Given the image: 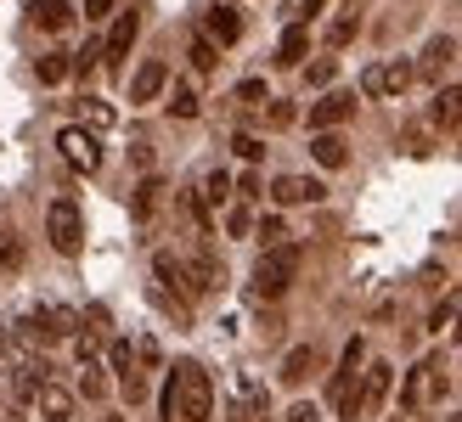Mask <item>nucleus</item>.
Instances as JSON below:
<instances>
[{
    "label": "nucleus",
    "instance_id": "obj_35",
    "mask_svg": "<svg viewBox=\"0 0 462 422\" xmlns=\"http://www.w3.org/2000/svg\"><path fill=\"white\" fill-rule=\"evenodd\" d=\"M282 237H288V225L276 220V215H271V220H260V243H265V248H282Z\"/></svg>",
    "mask_w": 462,
    "mask_h": 422
},
{
    "label": "nucleus",
    "instance_id": "obj_16",
    "mask_svg": "<svg viewBox=\"0 0 462 422\" xmlns=\"http://www.w3.org/2000/svg\"><path fill=\"white\" fill-rule=\"evenodd\" d=\"M29 17H34V29L62 34V29H68V17H74V6H68V0H29Z\"/></svg>",
    "mask_w": 462,
    "mask_h": 422
},
{
    "label": "nucleus",
    "instance_id": "obj_31",
    "mask_svg": "<svg viewBox=\"0 0 462 422\" xmlns=\"http://www.w3.org/2000/svg\"><path fill=\"white\" fill-rule=\"evenodd\" d=\"M107 361H113V372H119V378H125V372H135V349H130V344L119 338V344L107 349Z\"/></svg>",
    "mask_w": 462,
    "mask_h": 422
},
{
    "label": "nucleus",
    "instance_id": "obj_8",
    "mask_svg": "<svg viewBox=\"0 0 462 422\" xmlns=\"http://www.w3.org/2000/svg\"><path fill=\"white\" fill-rule=\"evenodd\" d=\"M434 394H446V366L440 361H418V366H411V378H406L401 400L406 406H423V400H434Z\"/></svg>",
    "mask_w": 462,
    "mask_h": 422
},
{
    "label": "nucleus",
    "instance_id": "obj_33",
    "mask_svg": "<svg viewBox=\"0 0 462 422\" xmlns=\"http://www.w3.org/2000/svg\"><path fill=\"white\" fill-rule=\"evenodd\" d=\"M119 389H125V400H130V406H135V400H147V378H142V372H125Z\"/></svg>",
    "mask_w": 462,
    "mask_h": 422
},
{
    "label": "nucleus",
    "instance_id": "obj_27",
    "mask_svg": "<svg viewBox=\"0 0 462 422\" xmlns=\"http://www.w3.org/2000/svg\"><path fill=\"white\" fill-rule=\"evenodd\" d=\"M0 271H6V276L23 271V243L12 237V231H0Z\"/></svg>",
    "mask_w": 462,
    "mask_h": 422
},
{
    "label": "nucleus",
    "instance_id": "obj_32",
    "mask_svg": "<svg viewBox=\"0 0 462 422\" xmlns=\"http://www.w3.org/2000/svg\"><path fill=\"white\" fill-rule=\"evenodd\" d=\"M152 203H158V180H142V186H135V215H152Z\"/></svg>",
    "mask_w": 462,
    "mask_h": 422
},
{
    "label": "nucleus",
    "instance_id": "obj_2",
    "mask_svg": "<svg viewBox=\"0 0 462 422\" xmlns=\"http://www.w3.org/2000/svg\"><path fill=\"white\" fill-rule=\"evenodd\" d=\"M361 372H366V344L361 338H350L344 344V361H338V372H333V411H338V422H356V394H361Z\"/></svg>",
    "mask_w": 462,
    "mask_h": 422
},
{
    "label": "nucleus",
    "instance_id": "obj_42",
    "mask_svg": "<svg viewBox=\"0 0 462 422\" xmlns=\"http://www.w3.org/2000/svg\"><path fill=\"white\" fill-rule=\"evenodd\" d=\"M113 12V0H85V17H107Z\"/></svg>",
    "mask_w": 462,
    "mask_h": 422
},
{
    "label": "nucleus",
    "instance_id": "obj_4",
    "mask_svg": "<svg viewBox=\"0 0 462 422\" xmlns=\"http://www.w3.org/2000/svg\"><path fill=\"white\" fill-rule=\"evenodd\" d=\"M45 237H51L57 253H79V243H85V220H79V208L68 203V197L45 208Z\"/></svg>",
    "mask_w": 462,
    "mask_h": 422
},
{
    "label": "nucleus",
    "instance_id": "obj_18",
    "mask_svg": "<svg viewBox=\"0 0 462 422\" xmlns=\"http://www.w3.org/2000/svg\"><path fill=\"white\" fill-rule=\"evenodd\" d=\"M220 281H226V271H220V260H209V253H198V260L187 265V288L192 293H215Z\"/></svg>",
    "mask_w": 462,
    "mask_h": 422
},
{
    "label": "nucleus",
    "instance_id": "obj_15",
    "mask_svg": "<svg viewBox=\"0 0 462 422\" xmlns=\"http://www.w3.org/2000/svg\"><path fill=\"white\" fill-rule=\"evenodd\" d=\"M310 152H316L321 170H344V163H350V141H344L338 130H321V135L310 141Z\"/></svg>",
    "mask_w": 462,
    "mask_h": 422
},
{
    "label": "nucleus",
    "instance_id": "obj_38",
    "mask_svg": "<svg viewBox=\"0 0 462 422\" xmlns=\"http://www.w3.org/2000/svg\"><path fill=\"white\" fill-rule=\"evenodd\" d=\"M248 208H231V215H226V231H231V237H248Z\"/></svg>",
    "mask_w": 462,
    "mask_h": 422
},
{
    "label": "nucleus",
    "instance_id": "obj_25",
    "mask_svg": "<svg viewBox=\"0 0 462 422\" xmlns=\"http://www.w3.org/2000/svg\"><path fill=\"white\" fill-rule=\"evenodd\" d=\"M79 394H85V400H102V394H107L102 361H85V366H79Z\"/></svg>",
    "mask_w": 462,
    "mask_h": 422
},
{
    "label": "nucleus",
    "instance_id": "obj_11",
    "mask_svg": "<svg viewBox=\"0 0 462 422\" xmlns=\"http://www.w3.org/2000/svg\"><path fill=\"white\" fill-rule=\"evenodd\" d=\"M451 57H457V40H451V34H434V40L423 45V57L411 62V68H418V79H440L446 68H451Z\"/></svg>",
    "mask_w": 462,
    "mask_h": 422
},
{
    "label": "nucleus",
    "instance_id": "obj_37",
    "mask_svg": "<svg viewBox=\"0 0 462 422\" xmlns=\"http://www.w3.org/2000/svg\"><path fill=\"white\" fill-rule=\"evenodd\" d=\"M333 74H338L333 57H316V62H310V85H333Z\"/></svg>",
    "mask_w": 462,
    "mask_h": 422
},
{
    "label": "nucleus",
    "instance_id": "obj_28",
    "mask_svg": "<svg viewBox=\"0 0 462 422\" xmlns=\"http://www.w3.org/2000/svg\"><path fill=\"white\" fill-rule=\"evenodd\" d=\"M170 113H175V119H198V90H192V85H175Z\"/></svg>",
    "mask_w": 462,
    "mask_h": 422
},
{
    "label": "nucleus",
    "instance_id": "obj_46",
    "mask_svg": "<svg viewBox=\"0 0 462 422\" xmlns=\"http://www.w3.org/2000/svg\"><path fill=\"white\" fill-rule=\"evenodd\" d=\"M102 422H125V417H102Z\"/></svg>",
    "mask_w": 462,
    "mask_h": 422
},
{
    "label": "nucleus",
    "instance_id": "obj_41",
    "mask_svg": "<svg viewBox=\"0 0 462 422\" xmlns=\"http://www.w3.org/2000/svg\"><path fill=\"white\" fill-rule=\"evenodd\" d=\"M237 192H243V197H260V192H265V186H260V175H254V170H248V175L237 180Z\"/></svg>",
    "mask_w": 462,
    "mask_h": 422
},
{
    "label": "nucleus",
    "instance_id": "obj_24",
    "mask_svg": "<svg viewBox=\"0 0 462 422\" xmlns=\"http://www.w3.org/2000/svg\"><path fill=\"white\" fill-rule=\"evenodd\" d=\"M356 29H361V12H356V6H344V12L333 17V29H328V45H333V51H338V45H350Z\"/></svg>",
    "mask_w": 462,
    "mask_h": 422
},
{
    "label": "nucleus",
    "instance_id": "obj_30",
    "mask_svg": "<svg viewBox=\"0 0 462 422\" xmlns=\"http://www.w3.org/2000/svg\"><path fill=\"white\" fill-rule=\"evenodd\" d=\"M231 147H237V158H248V163H260V158H265V141H260V135H248V130H243V135H231Z\"/></svg>",
    "mask_w": 462,
    "mask_h": 422
},
{
    "label": "nucleus",
    "instance_id": "obj_10",
    "mask_svg": "<svg viewBox=\"0 0 462 422\" xmlns=\"http://www.w3.org/2000/svg\"><path fill=\"white\" fill-rule=\"evenodd\" d=\"M135 34H142V17H135V12H119V23H113V34L102 40V57H107L113 68H119V62L130 57V45H135Z\"/></svg>",
    "mask_w": 462,
    "mask_h": 422
},
{
    "label": "nucleus",
    "instance_id": "obj_45",
    "mask_svg": "<svg viewBox=\"0 0 462 422\" xmlns=\"http://www.w3.org/2000/svg\"><path fill=\"white\" fill-rule=\"evenodd\" d=\"M457 344H462V316H457Z\"/></svg>",
    "mask_w": 462,
    "mask_h": 422
},
{
    "label": "nucleus",
    "instance_id": "obj_39",
    "mask_svg": "<svg viewBox=\"0 0 462 422\" xmlns=\"http://www.w3.org/2000/svg\"><path fill=\"white\" fill-rule=\"evenodd\" d=\"M265 119H271L276 130H288V124H293V102H271V113H265Z\"/></svg>",
    "mask_w": 462,
    "mask_h": 422
},
{
    "label": "nucleus",
    "instance_id": "obj_17",
    "mask_svg": "<svg viewBox=\"0 0 462 422\" xmlns=\"http://www.w3.org/2000/svg\"><path fill=\"white\" fill-rule=\"evenodd\" d=\"M164 85H170V68L152 57V62H142V74L130 79V102H152V96H158Z\"/></svg>",
    "mask_w": 462,
    "mask_h": 422
},
{
    "label": "nucleus",
    "instance_id": "obj_20",
    "mask_svg": "<svg viewBox=\"0 0 462 422\" xmlns=\"http://www.w3.org/2000/svg\"><path fill=\"white\" fill-rule=\"evenodd\" d=\"M265 389L260 383H243V394H237V406H231V422H265Z\"/></svg>",
    "mask_w": 462,
    "mask_h": 422
},
{
    "label": "nucleus",
    "instance_id": "obj_44",
    "mask_svg": "<svg viewBox=\"0 0 462 422\" xmlns=\"http://www.w3.org/2000/svg\"><path fill=\"white\" fill-rule=\"evenodd\" d=\"M299 6H305V12H299V17H316L321 6H328V0H299Z\"/></svg>",
    "mask_w": 462,
    "mask_h": 422
},
{
    "label": "nucleus",
    "instance_id": "obj_13",
    "mask_svg": "<svg viewBox=\"0 0 462 422\" xmlns=\"http://www.w3.org/2000/svg\"><path fill=\"white\" fill-rule=\"evenodd\" d=\"M34 406H40V417H45V422H68V417H74V394H68V389L51 378V383H40Z\"/></svg>",
    "mask_w": 462,
    "mask_h": 422
},
{
    "label": "nucleus",
    "instance_id": "obj_1",
    "mask_svg": "<svg viewBox=\"0 0 462 422\" xmlns=\"http://www.w3.org/2000/svg\"><path fill=\"white\" fill-rule=\"evenodd\" d=\"M164 411L170 417H187V422H209L215 417V383H209V372H203L198 361H180L170 372V383H164Z\"/></svg>",
    "mask_w": 462,
    "mask_h": 422
},
{
    "label": "nucleus",
    "instance_id": "obj_21",
    "mask_svg": "<svg viewBox=\"0 0 462 422\" xmlns=\"http://www.w3.org/2000/svg\"><path fill=\"white\" fill-rule=\"evenodd\" d=\"M316 366H321V355H316L310 344H299V349H288V361H282V383H305V378H310Z\"/></svg>",
    "mask_w": 462,
    "mask_h": 422
},
{
    "label": "nucleus",
    "instance_id": "obj_5",
    "mask_svg": "<svg viewBox=\"0 0 462 422\" xmlns=\"http://www.w3.org/2000/svg\"><path fill=\"white\" fill-rule=\"evenodd\" d=\"M57 152L74 163L79 175H97L102 170V147H97V135L90 130H79V124H68V130H57Z\"/></svg>",
    "mask_w": 462,
    "mask_h": 422
},
{
    "label": "nucleus",
    "instance_id": "obj_9",
    "mask_svg": "<svg viewBox=\"0 0 462 422\" xmlns=\"http://www.w3.org/2000/svg\"><path fill=\"white\" fill-rule=\"evenodd\" d=\"M350 113H356V96H350V90H328V96L310 107V124H316V135H321V130H338Z\"/></svg>",
    "mask_w": 462,
    "mask_h": 422
},
{
    "label": "nucleus",
    "instance_id": "obj_7",
    "mask_svg": "<svg viewBox=\"0 0 462 422\" xmlns=\"http://www.w3.org/2000/svg\"><path fill=\"white\" fill-rule=\"evenodd\" d=\"M411 79H418V68L395 57V62H373V68H366V74H361V90H366V96H401Z\"/></svg>",
    "mask_w": 462,
    "mask_h": 422
},
{
    "label": "nucleus",
    "instance_id": "obj_34",
    "mask_svg": "<svg viewBox=\"0 0 462 422\" xmlns=\"http://www.w3.org/2000/svg\"><path fill=\"white\" fill-rule=\"evenodd\" d=\"M237 102H248V107L271 102V96H265V79H243V85H237Z\"/></svg>",
    "mask_w": 462,
    "mask_h": 422
},
{
    "label": "nucleus",
    "instance_id": "obj_14",
    "mask_svg": "<svg viewBox=\"0 0 462 422\" xmlns=\"http://www.w3.org/2000/svg\"><path fill=\"white\" fill-rule=\"evenodd\" d=\"M271 197L276 203H316L321 197V180H310V175H282V180H271Z\"/></svg>",
    "mask_w": 462,
    "mask_h": 422
},
{
    "label": "nucleus",
    "instance_id": "obj_26",
    "mask_svg": "<svg viewBox=\"0 0 462 422\" xmlns=\"http://www.w3.org/2000/svg\"><path fill=\"white\" fill-rule=\"evenodd\" d=\"M192 68H198V74H215V68H220V45L215 40H192Z\"/></svg>",
    "mask_w": 462,
    "mask_h": 422
},
{
    "label": "nucleus",
    "instance_id": "obj_29",
    "mask_svg": "<svg viewBox=\"0 0 462 422\" xmlns=\"http://www.w3.org/2000/svg\"><path fill=\"white\" fill-rule=\"evenodd\" d=\"M79 113H85V124H90V130H107V124H113V107H107V102H97V96H85V102H79Z\"/></svg>",
    "mask_w": 462,
    "mask_h": 422
},
{
    "label": "nucleus",
    "instance_id": "obj_19",
    "mask_svg": "<svg viewBox=\"0 0 462 422\" xmlns=\"http://www.w3.org/2000/svg\"><path fill=\"white\" fill-rule=\"evenodd\" d=\"M429 119L440 124V130H457V124H462V85H446L440 96H434V107H429Z\"/></svg>",
    "mask_w": 462,
    "mask_h": 422
},
{
    "label": "nucleus",
    "instance_id": "obj_3",
    "mask_svg": "<svg viewBox=\"0 0 462 422\" xmlns=\"http://www.w3.org/2000/svg\"><path fill=\"white\" fill-rule=\"evenodd\" d=\"M293 271H299V248H265L260 265H254V298H282L293 288Z\"/></svg>",
    "mask_w": 462,
    "mask_h": 422
},
{
    "label": "nucleus",
    "instance_id": "obj_23",
    "mask_svg": "<svg viewBox=\"0 0 462 422\" xmlns=\"http://www.w3.org/2000/svg\"><path fill=\"white\" fill-rule=\"evenodd\" d=\"M34 74H40V85H62L68 74H74V62H68V51H45L34 62Z\"/></svg>",
    "mask_w": 462,
    "mask_h": 422
},
{
    "label": "nucleus",
    "instance_id": "obj_22",
    "mask_svg": "<svg viewBox=\"0 0 462 422\" xmlns=\"http://www.w3.org/2000/svg\"><path fill=\"white\" fill-rule=\"evenodd\" d=\"M305 51H310V29H305V23H293V29L276 40V62H288V68H293Z\"/></svg>",
    "mask_w": 462,
    "mask_h": 422
},
{
    "label": "nucleus",
    "instance_id": "obj_6",
    "mask_svg": "<svg viewBox=\"0 0 462 422\" xmlns=\"http://www.w3.org/2000/svg\"><path fill=\"white\" fill-rule=\"evenodd\" d=\"M389 389H395V366H389V361H373V366L361 372V394H356V422H361V417H373V411H383Z\"/></svg>",
    "mask_w": 462,
    "mask_h": 422
},
{
    "label": "nucleus",
    "instance_id": "obj_36",
    "mask_svg": "<svg viewBox=\"0 0 462 422\" xmlns=\"http://www.w3.org/2000/svg\"><path fill=\"white\" fill-rule=\"evenodd\" d=\"M203 186H209V192H203L209 203H226V192H231V175H226V170H215V175L203 180Z\"/></svg>",
    "mask_w": 462,
    "mask_h": 422
},
{
    "label": "nucleus",
    "instance_id": "obj_12",
    "mask_svg": "<svg viewBox=\"0 0 462 422\" xmlns=\"http://www.w3.org/2000/svg\"><path fill=\"white\" fill-rule=\"evenodd\" d=\"M203 40H215V45H237V40H243V17L231 12V6H209V12H203Z\"/></svg>",
    "mask_w": 462,
    "mask_h": 422
},
{
    "label": "nucleus",
    "instance_id": "obj_40",
    "mask_svg": "<svg viewBox=\"0 0 462 422\" xmlns=\"http://www.w3.org/2000/svg\"><path fill=\"white\" fill-rule=\"evenodd\" d=\"M97 57H102V45H85V51L74 57V74H90V68H97Z\"/></svg>",
    "mask_w": 462,
    "mask_h": 422
},
{
    "label": "nucleus",
    "instance_id": "obj_43",
    "mask_svg": "<svg viewBox=\"0 0 462 422\" xmlns=\"http://www.w3.org/2000/svg\"><path fill=\"white\" fill-rule=\"evenodd\" d=\"M288 422H316V406H293V411H288Z\"/></svg>",
    "mask_w": 462,
    "mask_h": 422
}]
</instances>
